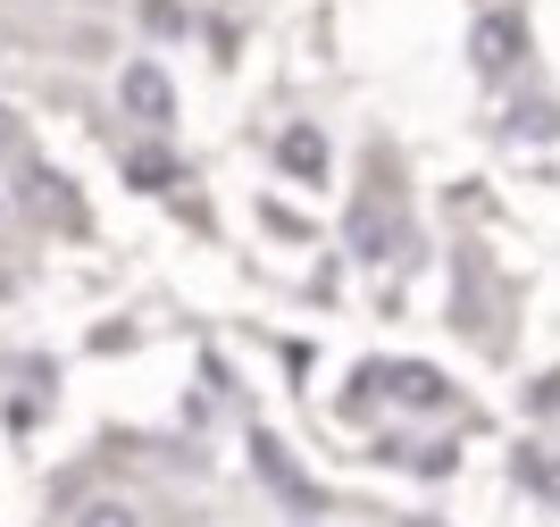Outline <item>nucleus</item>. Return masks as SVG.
Returning a JSON list of instances; mask_svg holds the SVG:
<instances>
[{"mask_svg":"<svg viewBox=\"0 0 560 527\" xmlns=\"http://www.w3.org/2000/svg\"><path fill=\"white\" fill-rule=\"evenodd\" d=\"M9 142H18V117H0V151H9Z\"/></svg>","mask_w":560,"mask_h":527,"instance_id":"6","label":"nucleus"},{"mask_svg":"<svg viewBox=\"0 0 560 527\" xmlns=\"http://www.w3.org/2000/svg\"><path fill=\"white\" fill-rule=\"evenodd\" d=\"M126 176H135V184H176V160H167V151H135Z\"/></svg>","mask_w":560,"mask_h":527,"instance_id":"3","label":"nucleus"},{"mask_svg":"<svg viewBox=\"0 0 560 527\" xmlns=\"http://www.w3.org/2000/svg\"><path fill=\"white\" fill-rule=\"evenodd\" d=\"M284 160H293V176H327V151H318V135H284Z\"/></svg>","mask_w":560,"mask_h":527,"instance_id":"2","label":"nucleus"},{"mask_svg":"<svg viewBox=\"0 0 560 527\" xmlns=\"http://www.w3.org/2000/svg\"><path fill=\"white\" fill-rule=\"evenodd\" d=\"M126 110L160 126V117H167V76L160 68H126Z\"/></svg>","mask_w":560,"mask_h":527,"instance_id":"1","label":"nucleus"},{"mask_svg":"<svg viewBox=\"0 0 560 527\" xmlns=\"http://www.w3.org/2000/svg\"><path fill=\"white\" fill-rule=\"evenodd\" d=\"M75 527H142V519H135V503H84Z\"/></svg>","mask_w":560,"mask_h":527,"instance_id":"4","label":"nucleus"},{"mask_svg":"<svg viewBox=\"0 0 560 527\" xmlns=\"http://www.w3.org/2000/svg\"><path fill=\"white\" fill-rule=\"evenodd\" d=\"M511 50H518V25L493 18V25H486V59H511Z\"/></svg>","mask_w":560,"mask_h":527,"instance_id":"5","label":"nucleus"}]
</instances>
